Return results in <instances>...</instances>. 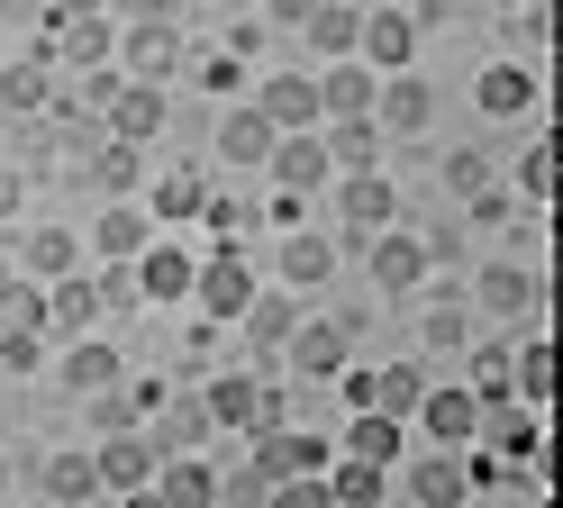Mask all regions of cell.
Segmentation results:
<instances>
[{
  "instance_id": "obj_35",
  "label": "cell",
  "mask_w": 563,
  "mask_h": 508,
  "mask_svg": "<svg viewBox=\"0 0 563 508\" xmlns=\"http://www.w3.org/2000/svg\"><path fill=\"white\" fill-rule=\"evenodd\" d=\"M418 390H428V373H418V363H382V373H373V409L409 418V409H418Z\"/></svg>"
},
{
  "instance_id": "obj_25",
  "label": "cell",
  "mask_w": 563,
  "mask_h": 508,
  "mask_svg": "<svg viewBox=\"0 0 563 508\" xmlns=\"http://www.w3.org/2000/svg\"><path fill=\"white\" fill-rule=\"evenodd\" d=\"M245 100L264 109L273 128H319V73H264V82H245Z\"/></svg>"
},
{
  "instance_id": "obj_44",
  "label": "cell",
  "mask_w": 563,
  "mask_h": 508,
  "mask_svg": "<svg viewBox=\"0 0 563 508\" xmlns=\"http://www.w3.org/2000/svg\"><path fill=\"white\" fill-rule=\"evenodd\" d=\"M74 10H110V0H46L37 19H74Z\"/></svg>"
},
{
  "instance_id": "obj_26",
  "label": "cell",
  "mask_w": 563,
  "mask_h": 508,
  "mask_svg": "<svg viewBox=\"0 0 563 508\" xmlns=\"http://www.w3.org/2000/svg\"><path fill=\"white\" fill-rule=\"evenodd\" d=\"M27 490L37 499H55V508H82V499H100V472H91V445H55L37 472H27Z\"/></svg>"
},
{
  "instance_id": "obj_5",
  "label": "cell",
  "mask_w": 563,
  "mask_h": 508,
  "mask_svg": "<svg viewBox=\"0 0 563 508\" xmlns=\"http://www.w3.org/2000/svg\"><path fill=\"white\" fill-rule=\"evenodd\" d=\"M473 309L490 327H527V318H545V273L537 264H518V254H490V264L473 273Z\"/></svg>"
},
{
  "instance_id": "obj_38",
  "label": "cell",
  "mask_w": 563,
  "mask_h": 508,
  "mask_svg": "<svg viewBox=\"0 0 563 508\" xmlns=\"http://www.w3.org/2000/svg\"><path fill=\"white\" fill-rule=\"evenodd\" d=\"M91 281H100V318H136V309H146V300H136V273L128 264H91Z\"/></svg>"
},
{
  "instance_id": "obj_41",
  "label": "cell",
  "mask_w": 563,
  "mask_h": 508,
  "mask_svg": "<svg viewBox=\"0 0 563 508\" xmlns=\"http://www.w3.org/2000/svg\"><path fill=\"white\" fill-rule=\"evenodd\" d=\"M110 19H183V0H110Z\"/></svg>"
},
{
  "instance_id": "obj_10",
  "label": "cell",
  "mask_w": 563,
  "mask_h": 508,
  "mask_svg": "<svg viewBox=\"0 0 563 508\" xmlns=\"http://www.w3.org/2000/svg\"><path fill=\"white\" fill-rule=\"evenodd\" d=\"M391 499H418V508H464L473 490H464V454L454 445H428V454H400L391 463Z\"/></svg>"
},
{
  "instance_id": "obj_22",
  "label": "cell",
  "mask_w": 563,
  "mask_h": 508,
  "mask_svg": "<svg viewBox=\"0 0 563 508\" xmlns=\"http://www.w3.org/2000/svg\"><path fill=\"white\" fill-rule=\"evenodd\" d=\"M409 445H418V427H409V418H391V409H345L336 454H355V463H382V472H391Z\"/></svg>"
},
{
  "instance_id": "obj_11",
  "label": "cell",
  "mask_w": 563,
  "mask_h": 508,
  "mask_svg": "<svg viewBox=\"0 0 563 508\" xmlns=\"http://www.w3.org/2000/svg\"><path fill=\"white\" fill-rule=\"evenodd\" d=\"M264 181H273V191H300V200H319L328 181H336L328 136H319V128H282V136H273V155H264Z\"/></svg>"
},
{
  "instance_id": "obj_18",
  "label": "cell",
  "mask_w": 563,
  "mask_h": 508,
  "mask_svg": "<svg viewBox=\"0 0 563 508\" xmlns=\"http://www.w3.org/2000/svg\"><path fill=\"white\" fill-rule=\"evenodd\" d=\"M473 109L490 128H509V119H527V109H545V73L537 64H482L473 73Z\"/></svg>"
},
{
  "instance_id": "obj_29",
  "label": "cell",
  "mask_w": 563,
  "mask_h": 508,
  "mask_svg": "<svg viewBox=\"0 0 563 508\" xmlns=\"http://www.w3.org/2000/svg\"><path fill=\"white\" fill-rule=\"evenodd\" d=\"M146 499H164V508H209V499H219V472H209L200 454H155Z\"/></svg>"
},
{
  "instance_id": "obj_19",
  "label": "cell",
  "mask_w": 563,
  "mask_h": 508,
  "mask_svg": "<svg viewBox=\"0 0 563 508\" xmlns=\"http://www.w3.org/2000/svg\"><path fill=\"white\" fill-rule=\"evenodd\" d=\"M273 136H282V128H273V119H264V109L245 100V91L219 109V128H209V145H219V164H228V173H264Z\"/></svg>"
},
{
  "instance_id": "obj_3",
  "label": "cell",
  "mask_w": 563,
  "mask_h": 508,
  "mask_svg": "<svg viewBox=\"0 0 563 508\" xmlns=\"http://www.w3.org/2000/svg\"><path fill=\"white\" fill-rule=\"evenodd\" d=\"M336 254H355V245H345L336 228H309V218H300V228H282V236H273L264 281H282V290H300V300H309V290H328V281H336Z\"/></svg>"
},
{
  "instance_id": "obj_2",
  "label": "cell",
  "mask_w": 563,
  "mask_h": 508,
  "mask_svg": "<svg viewBox=\"0 0 563 508\" xmlns=\"http://www.w3.org/2000/svg\"><path fill=\"white\" fill-rule=\"evenodd\" d=\"M200 409H209L219 435H264V427L291 418V399L264 382V363H245V373H209V382H200Z\"/></svg>"
},
{
  "instance_id": "obj_28",
  "label": "cell",
  "mask_w": 563,
  "mask_h": 508,
  "mask_svg": "<svg viewBox=\"0 0 563 508\" xmlns=\"http://www.w3.org/2000/svg\"><path fill=\"white\" fill-rule=\"evenodd\" d=\"M418 290H428V309H418V345H428V354H464V345H473V309L454 300V281L428 273Z\"/></svg>"
},
{
  "instance_id": "obj_14",
  "label": "cell",
  "mask_w": 563,
  "mask_h": 508,
  "mask_svg": "<svg viewBox=\"0 0 563 508\" xmlns=\"http://www.w3.org/2000/svg\"><path fill=\"white\" fill-rule=\"evenodd\" d=\"M100 128L110 136H136V145H155L173 128V82H136V73H119V91L100 100Z\"/></svg>"
},
{
  "instance_id": "obj_12",
  "label": "cell",
  "mask_w": 563,
  "mask_h": 508,
  "mask_svg": "<svg viewBox=\"0 0 563 508\" xmlns=\"http://www.w3.org/2000/svg\"><path fill=\"white\" fill-rule=\"evenodd\" d=\"M355 55H364L373 73L418 64V10H409V0H364V19H355Z\"/></svg>"
},
{
  "instance_id": "obj_32",
  "label": "cell",
  "mask_w": 563,
  "mask_h": 508,
  "mask_svg": "<svg viewBox=\"0 0 563 508\" xmlns=\"http://www.w3.org/2000/svg\"><path fill=\"white\" fill-rule=\"evenodd\" d=\"M10 264H19V273H37V281H55V273L91 264V254H82V236H74V228H27V236L10 245Z\"/></svg>"
},
{
  "instance_id": "obj_42",
  "label": "cell",
  "mask_w": 563,
  "mask_h": 508,
  "mask_svg": "<svg viewBox=\"0 0 563 508\" xmlns=\"http://www.w3.org/2000/svg\"><path fill=\"white\" fill-rule=\"evenodd\" d=\"M264 218H273V228H300L309 200H300V191H273V200H264Z\"/></svg>"
},
{
  "instance_id": "obj_15",
  "label": "cell",
  "mask_w": 563,
  "mask_h": 508,
  "mask_svg": "<svg viewBox=\"0 0 563 508\" xmlns=\"http://www.w3.org/2000/svg\"><path fill=\"white\" fill-rule=\"evenodd\" d=\"M373 119H382V136H428V119H437V82H428L418 64L382 73V82H373Z\"/></svg>"
},
{
  "instance_id": "obj_7",
  "label": "cell",
  "mask_w": 563,
  "mask_h": 508,
  "mask_svg": "<svg viewBox=\"0 0 563 508\" xmlns=\"http://www.w3.org/2000/svg\"><path fill=\"white\" fill-rule=\"evenodd\" d=\"M128 273H136V300H146V309H183V300H191V273H200V245L155 228L146 245L128 254Z\"/></svg>"
},
{
  "instance_id": "obj_17",
  "label": "cell",
  "mask_w": 563,
  "mask_h": 508,
  "mask_svg": "<svg viewBox=\"0 0 563 508\" xmlns=\"http://www.w3.org/2000/svg\"><path fill=\"white\" fill-rule=\"evenodd\" d=\"M345 354H355V318H309V309H300V327L282 336V363H291L300 382H328Z\"/></svg>"
},
{
  "instance_id": "obj_9",
  "label": "cell",
  "mask_w": 563,
  "mask_h": 508,
  "mask_svg": "<svg viewBox=\"0 0 563 508\" xmlns=\"http://www.w3.org/2000/svg\"><path fill=\"white\" fill-rule=\"evenodd\" d=\"M183 64H191L183 19H119V73H136V82H183Z\"/></svg>"
},
{
  "instance_id": "obj_21",
  "label": "cell",
  "mask_w": 563,
  "mask_h": 508,
  "mask_svg": "<svg viewBox=\"0 0 563 508\" xmlns=\"http://www.w3.org/2000/svg\"><path fill=\"white\" fill-rule=\"evenodd\" d=\"M236 327H245V354H255V363H273V354H282V336L300 327V290H282V281H255V300L236 309Z\"/></svg>"
},
{
  "instance_id": "obj_43",
  "label": "cell",
  "mask_w": 563,
  "mask_h": 508,
  "mask_svg": "<svg viewBox=\"0 0 563 508\" xmlns=\"http://www.w3.org/2000/svg\"><path fill=\"white\" fill-rule=\"evenodd\" d=\"M309 10H319V0H264V27H300Z\"/></svg>"
},
{
  "instance_id": "obj_33",
  "label": "cell",
  "mask_w": 563,
  "mask_h": 508,
  "mask_svg": "<svg viewBox=\"0 0 563 508\" xmlns=\"http://www.w3.org/2000/svg\"><path fill=\"white\" fill-rule=\"evenodd\" d=\"M355 19H364L355 0H319V10H309V19L291 27V36H300V46H309V55L328 64V55H355Z\"/></svg>"
},
{
  "instance_id": "obj_30",
  "label": "cell",
  "mask_w": 563,
  "mask_h": 508,
  "mask_svg": "<svg viewBox=\"0 0 563 508\" xmlns=\"http://www.w3.org/2000/svg\"><path fill=\"white\" fill-rule=\"evenodd\" d=\"M136 200H146V218H155V228H191V218H200V200H209V181L183 164V173H155V181H136Z\"/></svg>"
},
{
  "instance_id": "obj_23",
  "label": "cell",
  "mask_w": 563,
  "mask_h": 508,
  "mask_svg": "<svg viewBox=\"0 0 563 508\" xmlns=\"http://www.w3.org/2000/svg\"><path fill=\"white\" fill-rule=\"evenodd\" d=\"M55 91H64L55 55H37V46H27L19 64H0V119H46V109H55Z\"/></svg>"
},
{
  "instance_id": "obj_1",
  "label": "cell",
  "mask_w": 563,
  "mask_h": 508,
  "mask_svg": "<svg viewBox=\"0 0 563 508\" xmlns=\"http://www.w3.org/2000/svg\"><path fill=\"white\" fill-rule=\"evenodd\" d=\"M255 281H264V254L219 236V245H200V273H191V300L183 309H200L209 327H236V309L255 300Z\"/></svg>"
},
{
  "instance_id": "obj_47",
  "label": "cell",
  "mask_w": 563,
  "mask_h": 508,
  "mask_svg": "<svg viewBox=\"0 0 563 508\" xmlns=\"http://www.w3.org/2000/svg\"><path fill=\"white\" fill-rule=\"evenodd\" d=\"M0 490H10V463H0Z\"/></svg>"
},
{
  "instance_id": "obj_45",
  "label": "cell",
  "mask_w": 563,
  "mask_h": 508,
  "mask_svg": "<svg viewBox=\"0 0 563 508\" xmlns=\"http://www.w3.org/2000/svg\"><path fill=\"white\" fill-rule=\"evenodd\" d=\"M46 10V0H0V19H37Z\"/></svg>"
},
{
  "instance_id": "obj_36",
  "label": "cell",
  "mask_w": 563,
  "mask_h": 508,
  "mask_svg": "<svg viewBox=\"0 0 563 508\" xmlns=\"http://www.w3.org/2000/svg\"><path fill=\"white\" fill-rule=\"evenodd\" d=\"M518 200H527V209L554 200V145H545V136H527V155H518Z\"/></svg>"
},
{
  "instance_id": "obj_8",
  "label": "cell",
  "mask_w": 563,
  "mask_h": 508,
  "mask_svg": "<svg viewBox=\"0 0 563 508\" xmlns=\"http://www.w3.org/2000/svg\"><path fill=\"white\" fill-rule=\"evenodd\" d=\"M46 363H55V390H64V399H91V390L128 382V345L110 336V327H82V336H64Z\"/></svg>"
},
{
  "instance_id": "obj_20",
  "label": "cell",
  "mask_w": 563,
  "mask_h": 508,
  "mask_svg": "<svg viewBox=\"0 0 563 508\" xmlns=\"http://www.w3.org/2000/svg\"><path fill=\"white\" fill-rule=\"evenodd\" d=\"M136 435H146L155 454H200V445H209V435H219V427H209L200 390H164L155 409H146V427H136Z\"/></svg>"
},
{
  "instance_id": "obj_46",
  "label": "cell",
  "mask_w": 563,
  "mask_h": 508,
  "mask_svg": "<svg viewBox=\"0 0 563 508\" xmlns=\"http://www.w3.org/2000/svg\"><path fill=\"white\" fill-rule=\"evenodd\" d=\"M10 273H19V264H10V254H0V281H10Z\"/></svg>"
},
{
  "instance_id": "obj_27",
  "label": "cell",
  "mask_w": 563,
  "mask_h": 508,
  "mask_svg": "<svg viewBox=\"0 0 563 508\" xmlns=\"http://www.w3.org/2000/svg\"><path fill=\"white\" fill-rule=\"evenodd\" d=\"M82 181H91L100 200L136 191V181H146V145H136V136H110V128H100V136H91V155H82Z\"/></svg>"
},
{
  "instance_id": "obj_13",
  "label": "cell",
  "mask_w": 563,
  "mask_h": 508,
  "mask_svg": "<svg viewBox=\"0 0 563 508\" xmlns=\"http://www.w3.org/2000/svg\"><path fill=\"white\" fill-rule=\"evenodd\" d=\"M409 427L428 435V445H473L482 435V390L473 382H428L418 409H409Z\"/></svg>"
},
{
  "instance_id": "obj_34",
  "label": "cell",
  "mask_w": 563,
  "mask_h": 508,
  "mask_svg": "<svg viewBox=\"0 0 563 508\" xmlns=\"http://www.w3.org/2000/svg\"><path fill=\"white\" fill-rule=\"evenodd\" d=\"M183 73H191L209 100H236V91H245V55H236V46H209V55L191 46V64H183Z\"/></svg>"
},
{
  "instance_id": "obj_24",
  "label": "cell",
  "mask_w": 563,
  "mask_h": 508,
  "mask_svg": "<svg viewBox=\"0 0 563 508\" xmlns=\"http://www.w3.org/2000/svg\"><path fill=\"white\" fill-rule=\"evenodd\" d=\"M146 236H155V218H146V200H136V191H119L110 209L91 218V236H82V254H91V264H128V254L146 245Z\"/></svg>"
},
{
  "instance_id": "obj_4",
  "label": "cell",
  "mask_w": 563,
  "mask_h": 508,
  "mask_svg": "<svg viewBox=\"0 0 563 508\" xmlns=\"http://www.w3.org/2000/svg\"><path fill=\"white\" fill-rule=\"evenodd\" d=\"M355 254H364V273H373V290H382V300H418V281L437 273L428 236H418V228H400V218H391V228H373Z\"/></svg>"
},
{
  "instance_id": "obj_6",
  "label": "cell",
  "mask_w": 563,
  "mask_h": 508,
  "mask_svg": "<svg viewBox=\"0 0 563 508\" xmlns=\"http://www.w3.org/2000/svg\"><path fill=\"white\" fill-rule=\"evenodd\" d=\"M328 200H336V236L364 245L373 228H391V218H400V181L382 173V164H355V173L328 181Z\"/></svg>"
},
{
  "instance_id": "obj_40",
  "label": "cell",
  "mask_w": 563,
  "mask_h": 508,
  "mask_svg": "<svg viewBox=\"0 0 563 508\" xmlns=\"http://www.w3.org/2000/svg\"><path fill=\"white\" fill-rule=\"evenodd\" d=\"M19 218H27V173L0 164V228H19Z\"/></svg>"
},
{
  "instance_id": "obj_16",
  "label": "cell",
  "mask_w": 563,
  "mask_h": 508,
  "mask_svg": "<svg viewBox=\"0 0 563 508\" xmlns=\"http://www.w3.org/2000/svg\"><path fill=\"white\" fill-rule=\"evenodd\" d=\"M91 472H100V499H146V482H155V445H146L136 427L91 435Z\"/></svg>"
},
{
  "instance_id": "obj_37",
  "label": "cell",
  "mask_w": 563,
  "mask_h": 508,
  "mask_svg": "<svg viewBox=\"0 0 563 508\" xmlns=\"http://www.w3.org/2000/svg\"><path fill=\"white\" fill-rule=\"evenodd\" d=\"M55 336H37V327H0V373H46Z\"/></svg>"
},
{
  "instance_id": "obj_39",
  "label": "cell",
  "mask_w": 563,
  "mask_h": 508,
  "mask_svg": "<svg viewBox=\"0 0 563 508\" xmlns=\"http://www.w3.org/2000/svg\"><path fill=\"white\" fill-rule=\"evenodd\" d=\"M482 181H490V155H473V145H464V155H445V191L454 200H473Z\"/></svg>"
},
{
  "instance_id": "obj_31",
  "label": "cell",
  "mask_w": 563,
  "mask_h": 508,
  "mask_svg": "<svg viewBox=\"0 0 563 508\" xmlns=\"http://www.w3.org/2000/svg\"><path fill=\"white\" fill-rule=\"evenodd\" d=\"M373 82H382V73H373L364 55H328V73H319V109H328V119H364V109H373Z\"/></svg>"
}]
</instances>
